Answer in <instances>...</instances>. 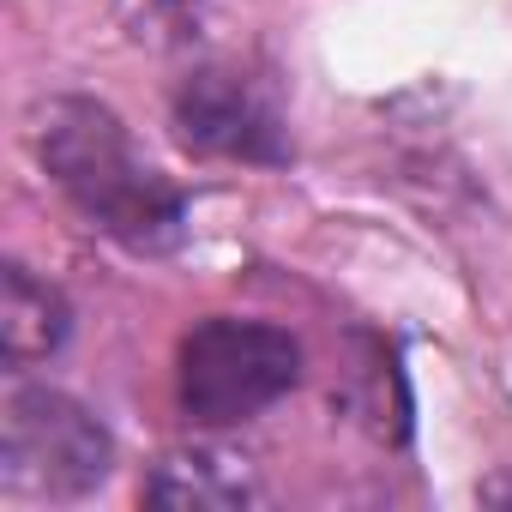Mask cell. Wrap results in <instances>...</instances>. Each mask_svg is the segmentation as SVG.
Instances as JSON below:
<instances>
[{
	"label": "cell",
	"instance_id": "5b68a950",
	"mask_svg": "<svg viewBox=\"0 0 512 512\" xmlns=\"http://www.w3.org/2000/svg\"><path fill=\"white\" fill-rule=\"evenodd\" d=\"M260 500H266L260 470L229 446H175L145 476V506L163 512H241Z\"/></svg>",
	"mask_w": 512,
	"mask_h": 512
},
{
	"label": "cell",
	"instance_id": "52a82bcc",
	"mask_svg": "<svg viewBox=\"0 0 512 512\" xmlns=\"http://www.w3.org/2000/svg\"><path fill=\"white\" fill-rule=\"evenodd\" d=\"M506 494H512V482H488L482 488V500H506Z\"/></svg>",
	"mask_w": 512,
	"mask_h": 512
},
{
	"label": "cell",
	"instance_id": "6da1fadb",
	"mask_svg": "<svg viewBox=\"0 0 512 512\" xmlns=\"http://www.w3.org/2000/svg\"><path fill=\"white\" fill-rule=\"evenodd\" d=\"M37 157L73 211L133 253H169L187 235V199L127 139L121 115L97 97H55L37 109Z\"/></svg>",
	"mask_w": 512,
	"mask_h": 512
},
{
	"label": "cell",
	"instance_id": "277c9868",
	"mask_svg": "<svg viewBox=\"0 0 512 512\" xmlns=\"http://www.w3.org/2000/svg\"><path fill=\"white\" fill-rule=\"evenodd\" d=\"M175 133L199 157L229 163H290V133L278 109L229 67H199L175 91Z\"/></svg>",
	"mask_w": 512,
	"mask_h": 512
},
{
	"label": "cell",
	"instance_id": "7a4b0ae2",
	"mask_svg": "<svg viewBox=\"0 0 512 512\" xmlns=\"http://www.w3.org/2000/svg\"><path fill=\"white\" fill-rule=\"evenodd\" d=\"M296 386H302V344L272 320H235V314L199 320L175 356L181 416L205 434L266 416Z\"/></svg>",
	"mask_w": 512,
	"mask_h": 512
},
{
	"label": "cell",
	"instance_id": "8992f818",
	"mask_svg": "<svg viewBox=\"0 0 512 512\" xmlns=\"http://www.w3.org/2000/svg\"><path fill=\"white\" fill-rule=\"evenodd\" d=\"M73 338V308L55 284H43L31 266L7 260L0 266V356L7 368L49 362Z\"/></svg>",
	"mask_w": 512,
	"mask_h": 512
},
{
	"label": "cell",
	"instance_id": "3957f363",
	"mask_svg": "<svg viewBox=\"0 0 512 512\" xmlns=\"http://www.w3.org/2000/svg\"><path fill=\"white\" fill-rule=\"evenodd\" d=\"M115 470V434L61 386H13L0 416V488L19 500H85Z\"/></svg>",
	"mask_w": 512,
	"mask_h": 512
}]
</instances>
